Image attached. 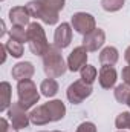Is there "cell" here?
Instances as JSON below:
<instances>
[{
    "label": "cell",
    "instance_id": "obj_1",
    "mask_svg": "<svg viewBox=\"0 0 130 132\" xmlns=\"http://www.w3.org/2000/svg\"><path fill=\"white\" fill-rule=\"evenodd\" d=\"M43 69L44 74L51 78L61 77L67 71V63L61 55V49L57 48L55 45H51L46 54L43 55Z\"/></svg>",
    "mask_w": 130,
    "mask_h": 132
},
{
    "label": "cell",
    "instance_id": "obj_2",
    "mask_svg": "<svg viewBox=\"0 0 130 132\" xmlns=\"http://www.w3.org/2000/svg\"><path fill=\"white\" fill-rule=\"evenodd\" d=\"M26 34H28V45H29L31 52L34 55L43 57L46 54V51L49 49V46H51L48 43V38H46L43 26L38 22H32V23H29V26L26 29Z\"/></svg>",
    "mask_w": 130,
    "mask_h": 132
},
{
    "label": "cell",
    "instance_id": "obj_3",
    "mask_svg": "<svg viewBox=\"0 0 130 132\" xmlns=\"http://www.w3.org/2000/svg\"><path fill=\"white\" fill-rule=\"evenodd\" d=\"M17 95H18V103L22 108L32 109L40 100V92L37 91V85L31 78L28 80H20L17 85Z\"/></svg>",
    "mask_w": 130,
    "mask_h": 132
},
{
    "label": "cell",
    "instance_id": "obj_4",
    "mask_svg": "<svg viewBox=\"0 0 130 132\" xmlns=\"http://www.w3.org/2000/svg\"><path fill=\"white\" fill-rule=\"evenodd\" d=\"M92 91H94L92 85H87L83 80H77L72 85H69V88L66 91V97L72 104H80L87 97L92 95Z\"/></svg>",
    "mask_w": 130,
    "mask_h": 132
},
{
    "label": "cell",
    "instance_id": "obj_5",
    "mask_svg": "<svg viewBox=\"0 0 130 132\" xmlns=\"http://www.w3.org/2000/svg\"><path fill=\"white\" fill-rule=\"evenodd\" d=\"M6 115H8V120L9 123L15 128V129H26L31 123V118H29V114H26V109L20 106V103H12L9 106V109L6 111Z\"/></svg>",
    "mask_w": 130,
    "mask_h": 132
},
{
    "label": "cell",
    "instance_id": "obj_6",
    "mask_svg": "<svg viewBox=\"0 0 130 132\" xmlns=\"http://www.w3.org/2000/svg\"><path fill=\"white\" fill-rule=\"evenodd\" d=\"M70 25L72 28L81 35H87L97 28L95 23V17L89 12H75L70 19Z\"/></svg>",
    "mask_w": 130,
    "mask_h": 132
},
{
    "label": "cell",
    "instance_id": "obj_7",
    "mask_svg": "<svg viewBox=\"0 0 130 132\" xmlns=\"http://www.w3.org/2000/svg\"><path fill=\"white\" fill-rule=\"evenodd\" d=\"M87 49L81 45V46H77L73 48V51L69 54L67 57V69L70 72H77V71H81L86 63H87Z\"/></svg>",
    "mask_w": 130,
    "mask_h": 132
},
{
    "label": "cell",
    "instance_id": "obj_8",
    "mask_svg": "<svg viewBox=\"0 0 130 132\" xmlns=\"http://www.w3.org/2000/svg\"><path fill=\"white\" fill-rule=\"evenodd\" d=\"M106 42V32L101 28H95L92 32L87 35H83V46L89 51V52H95L98 51Z\"/></svg>",
    "mask_w": 130,
    "mask_h": 132
},
{
    "label": "cell",
    "instance_id": "obj_9",
    "mask_svg": "<svg viewBox=\"0 0 130 132\" xmlns=\"http://www.w3.org/2000/svg\"><path fill=\"white\" fill-rule=\"evenodd\" d=\"M72 25L70 23H61L57 26L54 32V45L60 49H64L72 42Z\"/></svg>",
    "mask_w": 130,
    "mask_h": 132
},
{
    "label": "cell",
    "instance_id": "obj_10",
    "mask_svg": "<svg viewBox=\"0 0 130 132\" xmlns=\"http://www.w3.org/2000/svg\"><path fill=\"white\" fill-rule=\"evenodd\" d=\"M118 80V72L113 66L110 65H103L99 69V74H98V81L101 85L103 89H112L115 86Z\"/></svg>",
    "mask_w": 130,
    "mask_h": 132
},
{
    "label": "cell",
    "instance_id": "obj_11",
    "mask_svg": "<svg viewBox=\"0 0 130 132\" xmlns=\"http://www.w3.org/2000/svg\"><path fill=\"white\" fill-rule=\"evenodd\" d=\"M29 12L26 9V6H14L9 9V22L12 23V26H29Z\"/></svg>",
    "mask_w": 130,
    "mask_h": 132
},
{
    "label": "cell",
    "instance_id": "obj_12",
    "mask_svg": "<svg viewBox=\"0 0 130 132\" xmlns=\"http://www.w3.org/2000/svg\"><path fill=\"white\" fill-rule=\"evenodd\" d=\"M35 72V68L31 62H18L17 65L12 66V71H11V75L14 80L20 81V80H28L31 78Z\"/></svg>",
    "mask_w": 130,
    "mask_h": 132
},
{
    "label": "cell",
    "instance_id": "obj_13",
    "mask_svg": "<svg viewBox=\"0 0 130 132\" xmlns=\"http://www.w3.org/2000/svg\"><path fill=\"white\" fill-rule=\"evenodd\" d=\"M29 118H31V123L35 125V126H44V125L51 123V115L48 112L46 104L32 108L31 112H29Z\"/></svg>",
    "mask_w": 130,
    "mask_h": 132
},
{
    "label": "cell",
    "instance_id": "obj_14",
    "mask_svg": "<svg viewBox=\"0 0 130 132\" xmlns=\"http://www.w3.org/2000/svg\"><path fill=\"white\" fill-rule=\"evenodd\" d=\"M48 108V112L51 115V121H60L66 115V106L61 100H51L44 103Z\"/></svg>",
    "mask_w": 130,
    "mask_h": 132
},
{
    "label": "cell",
    "instance_id": "obj_15",
    "mask_svg": "<svg viewBox=\"0 0 130 132\" xmlns=\"http://www.w3.org/2000/svg\"><path fill=\"white\" fill-rule=\"evenodd\" d=\"M118 59H119V52H118V49L113 48V46H106V48L101 51V54H99V62H101V65L113 66V65H116Z\"/></svg>",
    "mask_w": 130,
    "mask_h": 132
},
{
    "label": "cell",
    "instance_id": "obj_16",
    "mask_svg": "<svg viewBox=\"0 0 130 132\" xmlns=\"http://www.w3.org/2000/svg\"><path fill=\"white\" fill-rule=\"evenodd\" d=\"M11 85L8 81L0 83V112H5L11 106Z\"/></svg>",
    "mask_w": 130,
    "mask_h": 132
},
{
    "label": "cell",
    "instance_id": "obj_17",
    "mask_svg": "<svg viewBox=\"0 0 130 132\" xmlns=\"http://www.w3.org/2000/svg\"><path fill=\"white\" fill-rule=\"evenodd\" d=\"M40 91H41V95H44V97H48V98L57 95V92H58V83H57V80L48 77L46 80L41 81V85H40Z\"/></svg>",
    "mask_w": 130,
    "mask_h": 132
},
{
    "label": "cell",
    "instance_id": "obj_18",
    "mask_svg": "<svg viewBox=\"0 0 130 132\" xmlns=\"http://www.w3.org/2000/svg\"><path fill=\"white\" fill-rule=\"evenodd\" d=\"M113 94H115V100H116L118 103L127 104L129 97H130V86L126 85V83H121V85H118V86L115 88Z\"/></svg>",
    "mask_w": 130,
    "mask_h": 132
},
{
    "label": "cell",
    "instance_id": "obj_19",
    "mask_svg": "<svg viewBox=\"0 0 130 132\" xmlns=\"http://www.w3.org/2000/svg\"><path fill=\"white\" fill-rule=\"evenodd\" d=\"M6 49H8V54L12 55L14 59H20L23 55V43L14 40V38H9L6 43H5Z\"/></svg>",
    "mask_w": 130,
    "mask_h": 132
},
{
    "label": "cell",
    "instance_id": "obj_20",
    "mask_svg": "<svg viewBox=\"0 0 130 132\" xmlns=\"http://www.w3.org/2000/svg\"><path fill=\"white\" fill-rule=\"evenodd\" d=\"M81 80L84 81V83H87V85H92L95 80H97V75H98V71L95 66L92 65H86L81 71Z\"/></svg>",
    "mask_w": 130,
    "mask_h": 132
},
{
    "label": "cell",
    "instance_id": "obj_21",
    "mask_svg": "<svg viewBox=\"0 0 130 132\" xmlns=\"http://www.w3.org/2000/svg\"><path fill=\"white\" fill-rule=\"evenodd\" d=\"M25 6H26V9H28V12H29L31 17H35V19L41 17V12H43V3H41V0H31Z\"/></svg>",
    "mask_w": 130,
    "mask_h": 132
},
{
    "label": "cell",
    "instance_id": "obj_22",
    "mask_svg": "<svg viewBox=\"0 0 130 132\" xmlns=\"http://www.w3.org/2000/svg\"><path fill=\"white\" fill-rule=\"evenodd\" d=\"M126 0H101V6L107 12H116L124 6Z\"/></svg>",
    "mask_w": 130,
    "mask_h": 132
},
{
    "label": "cell",
    "instance_id": "obj_23",
    "mask_svg": "<svg viewBox=\"0 0 130 132\" xmlns=\"http://www.w3.org/2000/svg\"><path fill=\"white\" fill-rule=\"evenodd\" d=\"M115 126L119 129V131H124V129H129L130 128V112H121L116 115V120H115Z\"/></svg>",
    "mask_w": 130,
    "mask_h": 132
},
{
    "label": "cell",
    "instance_id": "obj_24",
    "mask_svg": "<svg viewBox=\"0 0 130 132\" xmlns=\"http://www.w3.org/2000/svg\"><path fill=\"white\" fill-rule=\"evenodd\" d=\"M9 35H11V38L17 40V42H20V43L28 42V34H26V29H25V28H22V26H12V28H11V31H9Z\"/></svg>",
    "mask_w": 130,
    "mask_h": 132
},
{
    "label": "cell",
    "instance_id": "obj_25",
    "mask_svg": "<svg viewBox=\"0 0 130 132\" xmlns=\"http://www.w3.org/2000/svg\"><path fill=\"white\" fill-rule=\"evenodd\" d=\"M41 2H43V5L48 9H51V11H54L57 14H60V11L64 8L66 5V0H41Z\"/></svg>",
    "mask_w": 130,
    "mask_h": 132
},
{
    "label": "cell",
    "instance_id": "obj_26",
    "mask_svg": "<svg viewBox=\"0 0 130 132\" xmlns=\"http://www.w3.org/2000/svg\"><path fill=\"white\" fill-rule=\"evenodd\" d=\"M77 132H97V126L92 121H84L77 128Z\"/></svg>",
    "mask_w": 130,
    "mask_h": 132
},
{
    "label": "cell",
    "instance_id": "obj_27",
    "mask_svg": "<svg viewBox=\"0 0 130 132\" xmlns=\"http://www.w3.org/2000/svg\"><path fill=\"white\" fill-rule=\"evenodd\" d=\"M0 132H18L6 118H0Z\"/></svg>",
    "mask_w": 130,
    "mask_h": 132
},
{
    "label": "cell",
    "instance_id": "obj_28",
    "mask_svg": "<svg viewBox=\"0 0 130 132\" xmlns=\"http://www.w3.org/2000/svg\"><path fill=\"white\" fill-rule=\"evenodd\" d=\"M121 75H123V81H124L126 85H129V86H130V66L123 68V72H121Z\"/></svg>",
    "mask_w": 130,
    "mask_h": 132
},
{
    "label": "cell",
    "instance_id": "obj_29",
    "mask_svg": "<svg viewBox=\"0 0 130 132\" xmlns=\"http://www.w3.org/2000/svg\"><path fill=\"white\" fill-rule=\"evenodd\" d=\"M0 52H2V60H0V63H5V62H6V52H8V49H6L5 45L0 46Z\"/></svg>",
    "mask_w": 130,
    "mask_h": 132
},
{
    "label": "cell",
    "instance_id": "obj_30",
    "mask_svg": "<svg viewBox=\"0 0 130 132\" xmlns=\"http://www.w3.org/2000/svg\"><path fill=\"white\" fill-rule=\"evenodd\" d=\"M124 59H126V62H127V65L130 66V46L126 49V52H124Z\"/></svg>",
    "mask_w": 130,
    "mask_h": 132
},
{
    "label": "cell",
    "instance_id": "obj_31",
    "mask_svg": "<svg viewBox=\"0 0 130 132\" xmlns=\"http://www.w3.org/2000/svg\"><path fill=\"white\" fill-rule=\"evenodd\" d=\"M0 25H2V31H0V37H3V35L6 34V28H5V22L2 20V22H0Z\"/></svg>",
    "mask_w": 130,
    "mask_h": 132
},
{
    "label": "cell",
    "instance_id": "obj_32",
    "mask_svg": "<svg viewBox=\"0 0 130 132\" xmlns=\"http://www.w3.org/2000/svg\"><path fill=\"white\" fill-rule=\"evenodd\" d=\"M127 106L130 108V97H129V101H127Z\"/></svg>",
    "mask_w": 130,
    "mask_h": 132
},
{
    "label": "cell",
    "instance_id": "obj_33",
    "mask_svg": "<svg viewBox=\"0 0 130 132\" xmlns=\"http://www.w3.org/2000/svg\"><path fill=\"white\" fill-rule=\"evenodd\" d=\"M44 132H46V131H44ZM51 132H60V131H51Z\"/></svg>",
    "mask_w": 130,
    "mask_h": 132
},
{
    "label": "cell",
    "instance_id": "obj_34",
    "mask_svg": "<svg viewBox=\"0 0 130 132\" xmlns=\"http://www.w3.org/2000/svg\"><path fill=\"white\" fill-rule=\"evenodd\" d=\"M119 132H124V131H119Z\"/></svg>",
    "mask_w": 130,
    "mask_h": 132
},
{
    "label": "cell",
    "instance_id": "obj_35",
    "mask_svg": "<svg viewBox=\"0 0 130 132\" xmlns=\"http://www.w3.org/2000/svg\"><path fill=\"white\" fill-rule=\"evenodd\" d=\"M2 2H5V0H2Z\"/></svg>",
    "mask_w": 130,
    "mask_h": 132
},
{
    "label": "cell",
    "instance_id": "obj_36",
    "mask_svg": "<svg viewBox=\"0 0 130 132\" xmlns=\"http://www.w3.org/2000/svg\"><path fill=\"white\" fill-rule=\"evenodd\" d=\"M129 129H130V128H129Z\"/></svg>",
    "mask_w": 130,
    "mask_h": 132
}]
</instances>
